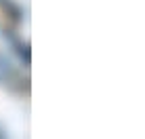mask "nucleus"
<instances>
[{"mask_svg":"<svg viewBox=\"0 0 145 139\" xmlns=\"http://www.w3.org/2000/svg\"><path fill=\"white\" fill-rule=\"evenodd\" d=\"M8 72H11V68H8V61H4V59H0V80H4Z\"/></svg>","mask_w":145,"mask_h":139,"instance_id":"obj_1","label":"nucleus"}]
</instances>
